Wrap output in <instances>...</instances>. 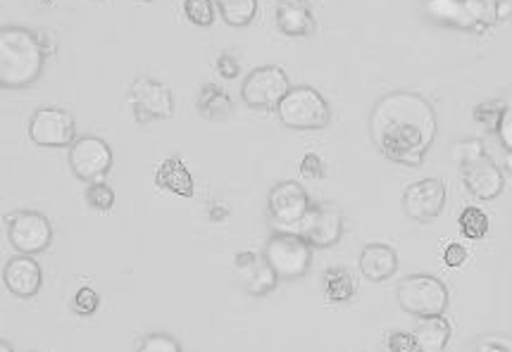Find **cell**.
I'll return each mask as SVG.
<instances>
[{
  "mask_svg": "<svg viewBox=\"0 0 512 352\" xmlns=\"http://www.w3.org/2000/svg\"><path fill=\"white\" fill-rule=\"evenodd\" d=\"M436 110L420 93L396 91L377 100L370 115V134L379 153L405 167H420L432 148Z\"/></svg>",
  "mask_w": 512,
  "mask_h": 352,
  "instance_id": "6da1fadb",
  "label": "cell"
},
{
  "mask_svg": "<svg viewBox=\"0 0 512 352\" xmlns=\"http://www.w3.org/2000/svg\"><path fill=\"white\" fill-rule=\"evenodd\" d=\"M46 65V46L36 31L24 27L0 29V84L24 88L39 81Z\"/></svg>",
  "mask_w": 512,
  "mask_h": 352,
  "instance_id": "7a4b0ae2",
  "label": "cell"
},
{
  "mask_svg": "<svg viewBox=\"0 0 512 352\" xmlns=\"http://www.w3.org/2000/svg\"><path fill=\"white\" fill-rule=\"evenodd\" d=\"M277 115L284 127L293 131L324 129L332 122V108H329L327 98L312 86H293L279 103Z\"/></svg>",
  "mask_w": 512,
  "mask_h": 352,
  "instance_id": "3957f363",
  "label": "cell"
},
{
  "mask_svg": "<svg viewBox=\"0 0 512 352\" xmlns=\"http://www.w3.org/2000/svg\"><path fill=\"white\" fill-rule=\"evenodd\" d=\"M398 305L420 319L441 317L448 307V288L432 274H412L398 284Z\"/></svg>",
  "mask_w": 512,
  "mask_h": 352,
  "instance_id": "277c9868",
  "label": "cell"
},
{
  "mask_svg": "<svg viewBox=\"0 0 512 352\" xmlns=\"http://www.w3.org/2000/svg\"><path fill=\"white\" fill-rule=\"evenodd\" d=\"M265 260L279 279H301L312 264V245L301 234L277 231L265 245Z\"/></svg>",
  "mask_w": 512,
  "mask_h": 352,
  "instance_id": "5b68a950",
  "label": "cell"
},
{
  "mask_svg": "<svg viewBox=\"0 0 512 352\" xmlns=\"http://www.w3.org/2000/svg\"><path fill=\"white\" fill-rule=\"evenodd\" d=\"M291 88L293 86L289 81V74H286L282 67L262 65V67H255L246 77V81H243L241 98L246 100L251 108L277 110L279 103H282Z\"/></svg>",
  "mask_w": 512,
  "mask_h": 352,
  "instance_id": "8992f818",
  "label": "cell"
},
{
  "mask_svg": "<svg viewBox=\"0 0 512 352\" xmlns=\"http://www.w3.org/2000/svg\"><path fill=\"white\" fill-rule=\"evenodd\" d=\"M129 105L134 110L136 122L148 124L158 119H170L174 112V96L162 81L139 77L129 88Z\"/></svg>",
  "mask_w": 512,
  "mask_h": 352,
  "instance_id": "52a82bcc",
  "label": "cell"
},
{
  "mask_svg": "<svg viewBox=\"0 0 512 352\" xmlns=\"http://www.w3.org/2000/svg\"><path fill=\"white\" fill-rule=\"evenodd\" d=\"M29 138L41 148H67L77 141V124L72 112L62 108H41L31 115Z\"/></svg>",
  "mask_w": 512,
  "mask_h": 352,
  "instance_id": "ba28073f",
  "label": "cell"
},
{
  "mask_svg": "<svg viewBox=\"0 0 512 352\" xmlns=\"http://www.w3.org/2000/svg\"><path fill=\"white\" fill-rule=\"evenodd\" d=\"M8 238L12 248L22 255H36L43 253L53 241V226L48 222L46 215L34 210L15 212L10 217Z\"/></svg>",
  "mask_w": 512,
  "mask_h": 352,
  "instance_id": "9c48e42d",
  "label": "cell"
},
{
  "mask_svg": "<svg viewBox=\"0 0 512 352\" xmlns=\"http://www.w3.org/2000/svg\"><path fill=\"white\" fill-rule=\"evenodd\" d=\"M70 167L81 181H103L112 167V150L103 138L81 136L70 146Z\"/></svg>",
  "mask_w": 512,
  "mask_h": 352,
  "instance_id": "30bf717a",
  "label": "cell"
},
{
  "mask_svg": "<svg viewBox=\"0 0 512 352\" xmlns=\"http://www.w3.org/2000/svg\"><path fill=\"white\" fill-rule=\"evenodd\" d=\"M446 207V184L441 179H422L405 188L403 210L415 222H432Z\"/></svg>",
  "mask_w": 512,
  "mask_h": 352,
  "instance_id": "8fae6325",
  "label": "cell"
},
{
  "mask_svg": "<svg viewBox=\"0 0 512 352\" xmlns=\"http://www.w3.org/2000/svg\"><path fill=\"white\" fill-rule=\"evenodd\" d=\"M298 226H301L298 234H301L312 248H332V245L339 243L343 236V217L332 205H312V210Z\"/></svg>",
  "mask_w": 512,
  "mask_h": 352,
  "instance_id": "7c38bea8",
  "label": "cell"
},
{
  "mask_svg": "<svg viewBox=\"0 0 512 352\" xmlns=\"http://www.w3.org/2000/svg\"><path fill=\"white\" fill-rule=\"evenodd\" d=\"M270 212L282 224H301L305 215L312 210L308 191L298 181H282L270 191Z\"/></svg>",
  "mask_w": 512,
  "mask_h": 352,
  "instance_id": "4fadbf2b",
  "label": "cell"
},
{
  "mask_svg": "<svg viewBox=\"0 0 512 352\" xmlns=\"http://www.w3.org/2000/svg\"><path fill=\"white\" fill-rule=\"evenodd\" d=\"M234 269L241 286L251 295H267L274 291V286H277L279 276L274 274V269L270 267V262L265 260V255L251 253V250H241V253L234 257Z\"/></svg>",
  "mask_w": 512,
  "mask_h": 352,
  "instance_id": "5bb4252c",
  "label": "cell"
},
{
  "mask_svg": "<svg viewBox=\"0 0 512 352\" xmlns=\"http://www.w3.org/2000/svg\"><path fill=\"white\" fill-rule=\"evenodd\" d=\"M462 181H465L467 191L479 200H493L503 193L505 176L501 167L491 160V157H482V160L472 162V165L462 167Z\"/></svg>",
  "mask_w": 512,
  "mask_h": 352,
  "instance_id": "9a60e30c",
  "label": "cell"
},
{
  "mask_svg": "<svg viewBox=\"0 0 512 352\" xmlns=\"http://www.w3.org/2000/svg\"><path fill=\"white\" fill-rule=\"evenodd\" d=\"M3 281L8 286L10 293H15L17 298H31L41 291L43 284V272L41 264L31 255H17L5 264Z\"/></svg>",
  "mask_w": 512,
  "mask_h": 352,
  "instance_id": "2e32d148",
  "label": "cell"
},
{
  "mask_svg": "<svg viewBox=\"0 0 512 352\" xmlns=\"http://www.w3.org/2000/svg\"><path fill=\"white\" fill-rule=\"evenodd\" d=\"M274 22L289 39H305L315 34V15H312L310 0H277Z\"/></svg>",
  "mask_w": 512,
  "mask_h": 352,
  "instance_id": "e0dca14e",
  "label": "cell"
},
{
  "mask_svg": "<svg viewBox=\"0 0 512 352\" xmlns=\"http://www.w3.org/2000/svg\"><path fill=\"white\" fill-rule=\"evenodd\" d=\"M398 269V255L391 245L384 243H370L362 248L360 253V272L370 281H386L396 274Z\"/></svg>",
  "mask_w": 512,
  "mask_h": 352,
  "instance_id": "ac0fdd59",
  "label": "cell"
},
{
  "mask_svg": "<svg viewBox=\"0 0 512 352\" xmlns=\"http://www.w3.org/2000/svg\"><path fill=\"white\" fill-rule=\"evenodd\" d=\"M155 184L181 198H191L196 193V181L179 157H167L160 162L155 169Z\"/></svg>",
  "mask_w": 512,
  "mask_h": 352,
  "instance_id": "d6986e66",
  "label": "cell"
},
{
  "mask_svg": "<svg viewBox=\"0 0 512 352\" xmlns=\"http://www.w3.org/2000/svg\"><path fill=\"white\" fill-rule=\"evenodd\" d=\"M448 341H451V322L443 314L422 319L415 329V352H446Z\"/></svg>",
  "mask_w": 512,
  "mask_h": 352,
  "instance_id": "ffe728a7",
  "label": "cell"
},
{
  "mask_svg": "<svg viewBox=\"0 0 512 352\" xmlns=\"http://www.w3.org/2000/svg\"><path fill=\"white\" fill-rule=\"evenodd\" d=\"M196 110L205 119H227L234 115V100L217 84H201L196 96Z\"/></svg>",
  "mask_w": 512,
  "mask_h": 352,
  "instance_id": "44dd1931",
  "label": "cell"
},
{
  "mask_svg": "<svg viewBox=\"0 0 512 352\" xmlns=\"http://www.w3.org/2000/svg\"><path fill=\"white\" fill-rule=\"evenodd\" d=\"M424 10H427L429 20L446 24V27L477 31V24H474L462 0H427V8Z\"/></svg>",
  "mask_w": 512,
  "mask_h": 352,
  "instance_id": "7402d4cb",
  "label": "cell"
},
{
  "mask_svg": "<svg viewBox=\"0 0 512 352\" xmlns=\"http://www.w3.org/2000/svg\"><path fill=\"white\" fill-rule=\"evenodd\" d=\"M358 291L353 274L343 267H334L324 274V295H327L332 303H348Z\"/></svg>",
  "mask_w": 512,
  "mask_h": 352,
  "instance_id": "603a6c76",
  "label": "cell"
},
{
  "mask_svg": "<svg viewBox=\"0 0 512 352\" xmlns=\"http://www.w3.org/2000/svg\"><path fill=\"white\" fill-rule=\"evenodd\" d=\"M229 27H248L258 15V0H215Z\"/></svg>",
  "mask_w": 512,
  "mask_h": 352,
  "instance_id": "cb8c5ba5",
  "label": "cell"
},
{
  "mask_svg": "<svg viewBox=\"0 0 512 352\" xmlns=\"http://www.w3.org/2000/svg\"><path fill=\"white\" fill-rule=\"evenodd\" d=\"M460 231L465 238H472V241H479V238H484L489 234V217H486V212L482 207H465V210L460 212Z\"/></svg>",
  "mask_w": 512,
  "mask_h": 352,
  "instance_id": "d4e9b609",
  "label": "cell"
},
{
  "mask_svg": "<svg viewBox=\"0 0 512 352\" xmlns=\"http://www.w3.org/2000/svg\"><path fill=\"white\" fill-rule=\"evenodd\" d=\"M217 3L215 0H184V15L186 20L196 27H210L215 24L217 17Z\"/></svg>",
  "mask_w": 512,
  "mask_h": 352,
  "instance_id": "484cf974",
  "label": "cell"
},
{
  "mask_svg": "<svg viewBox=\"0 0 512 352\" xmlns=\"http://www.w3.org/2000/svg\"><path fill=\"white\" fill-rule=\"evenodd\" d=\"M462 3H465L467 12H470L474 24H477L479 34L498 22V17H496L498 0H462Z\"/></svg>",
  "mask_w": 512,
  "mask_h": 352,
  "instance_id": "4316f807",
  "label": "cell"
},
{
  "mask_svg": "<svg viewBox=\"0 0 512 352\" xmlns=\"http://www.w3.org/2000/svg\"><path fill=\"white\" fill-rule=\"evenodd\" d=\"M484 155H486L484 143L479 141V138H462V141H458L451 148V157H453L455 162H458L460 167L472 165V162L482 160Z\"/></svg>",
  "mask_w": 512,
  "mask_h": 352,
  "instance_id": "83f0119b",
  "label": "cell"
},
{
  "mask_svg": "<svg viewBox=\"0 0 512 352\" xmlns=\"http://www.w3.org/2000/svg\"><path fill=\"white\" fill-rule=\"evenodd\" d=\"M505 112V100H484L474 108V119L479 124H486L489 129H498V122H501Z\"/></svg>",
  "mask_w": 512,
  "mask_h": 352,
  "instance_id": "f1b7e54d",
  "label": "cell"
},
{
  "mask_svg": "<svg viewBox=\"0 0 512 352\" xmlns=\"http://www.w3.org/2000/svg\"><path fill=\"white\" fill-rule=\"evenodd\" d=\"M86 203L98 212H110L112 205H115V193H112V188L105 186L103 181H96V184H91L89 191H86Z\"/></svg>",
  "mask_w": 512,
  "mask_h": 352,
  "instance_id": "f546056e",
  "label": "cell"
},
{
  "mask_svg": "<svg viewBox=\"0 0 512 352\" xmlns=\"http://www.w3.org/2000/svg\"><path fill=\"white\" fill-rule=\"evenodd\" d=\"M72 305L74 312L81 314V317H89V314H93L101 307V295H98V291H93L91 286H81L77 295H74Z\"/></svg>",
  "mask_w": 512,
  "mask_h": 352,
  "instance_id": "4dcf8cb0",
  "label": "cell"
},
{
  "mask_svg": "<svg viewBox=\"0 0 512 352\" xmlns=\"http://www.w3.org/2000/svg\"><path fill=\"white\" fill-rule=\"evenodd\" d=\"M139 352H181V348L172 336H165V333H153V336L143 338L139 345Z\"/></svg>",
  "mask_w": 512,
  "mask_h": 352,
  "instance_id": "1f68e13d",
  "label": "cell"
},
{
  "mask_svg": "<svg viewBox=\"0 0 512 352\" xmlns=\"http://www.w3.org/2000/svg\"><path fill=\"white\" fill-rule=\"evenodd\" d=\"M301 174L308 176V179H324L327 174V165L317 153H305L301 160Z\"/></svg>",
  "mask_w": 512,
  "mask_h": 352,
  "instance_id": "d6a6232c",
  "label": "cell"
},
{
  "mask_svg": "<svg viewBox=\"0 0 512 352\" xmlns=\"http://www.w3.org/2000/svg\"><path fill=\"white\" fill-rule=\"evenodd\" d=\"M496 134H498V138H501L503 148L512 153V98L505 100V112H503L501 122H498Z\"/></svg>",
  "mask_w": 512,
  "mask_h": 352,
  "instance_id": "836d02e7",
  "label": "cell"
},
{
  "mask_svg": "<svg viewBox=\"0 0 512 352\" xmlns=\"http://www.w3.org/2000/svg\"><path fill=\"white\" fill-rule=\"evenodd\" d=\"M389 350H391V352H415V350H417L415 333L393 331L391 336H389Z\"/></svg>",
  "mask_w": 512,
  "mask_h": 352,
  "instance_id": "e575fe53",
  "label": "cell"
},
{
  "mask_svg": "<svg viewBox=\"0 0 512 352\" xmlns=\"http://www.w3.org/2000/svg\"><path fill=\"white\" fill-rule=\"evenodd\" d=\"M215 65H217V72H220L222 79H236L241 74L239 60H236L231 53H222L220 58H217Z\"/></svg>",
  "mask_w": 512,
  "mask_h": 352,
  "instance_id": "d590c367",
  "label": "cell"
},
{
  "mask_svg": "<svg viewBox=\"0 0 512 352\" xmlns=\"http://www.w3.org/2000/svg\"><path fill=\"white\" fill-rule=\"evenodd\" d=\"M467 352H512V341H503V338H484V341L474 343Z\"/></svg>",
  "mask_w": 512,
  "mask_h": 352,
  "instance_id": "8d00e7d4",
  "label": "cell"
},
{
  "mask_svg": "<svg viewBox=\"0 0 512 352\" xmlns=\"http://www.w3.org/2000/svg\"><path fill=\"white\" fill-rule=\"evenodd\" d=\"M443 262L446 267H462L467 262V248H462L460 243H451L443 250Z\"/></svg>",
  "mask_w": 512,
  "mask_h": 352,
  "instance_id": "74e56055",
  "label": "cell"
},
{
  "mask_svg": "<svg viewBox=\"0 0 512 352\" xmlns=\"http://www.w3.org/2000/svg\"><path fill=\"white\" fill-rule=\"evenodd\" d=\"M496 17H498V22H508L510 20V17H512V0H498Z\"/></svg>",
  "mask_w": 512,
  "mask_h": 352,
  "instance_id": "f35d334b",
  "label": "cell"
},
{
  "mask_svg": "<svg viewBox=\"0 0 512 352\" xmlns=\"http://www.w3.org/2000/svg\"><path fill=\"white\" fill-rule=\"evenodd\" d=\"M505 169L512 174V153L508 150V157H505Z\"/></svg>",
  "mask_w": 512,
  "mask_h": 352,
  "instance_id": "ab89813d",
  "label": "cell"
},
{
  "mask_svg": "<svg viewBox=\"0 0 512 352\" xmlns=\"http://www.w3.org/2000/svg\"><path fill=\"white\" fill-rule=\"evenodd\" d=\"M0 352H15V350H12V345L10 343H0Z\"/></svg>",
  "mask_w": 512,
  "mask_h": 352,
  "instance_id": "60d3db41",
  "label": "cell"
},
{
  "mask_svg": "<svg viewBox=\"0 0 512 352\" xmlns=\"http://www.w3.org/2000/svg\"><path fill=\"white\" fill-rule=\"evenodd\" d=\"M93 3H101V0H93Z\"/></svg>",
  "mask_w": 512,
  "mask_h": 352,
  "instance_id": "b9f144b4",
  "label": "cell"
}]
</instances>
